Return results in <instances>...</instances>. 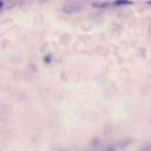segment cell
Here are the masks:
<instances>
[{
	"label": "cell",
	"mask_w": 151,
	"mask_h": 151,
	"mask_svg": "<svg viewBox=\"0 0 151 151\" xmlns=\"http://www.w3.org/2000/svg\"><path fill=\"white\" fill-rule=\"evenodd\" d=\"M81 7L77 6V5H65L63 7V10L65 12L67 13H74V12H78L81 11Z\"/></svg>",
	"instance_id": "1"
},
{
	"label": "cell",
	"mask_w": 151,
	"mask_h": 151,
	"mask_svg": "<svg viewBox=\"0 0 151 151\" xmlns=\"http://www.w3.org/2000/svg\"><path fill=\"white\" fill-rule=\"evenodd\" d=\"M92 5L96 8H104L109 5V3H94Z\"/></svg>",
	"instance_id": "2"
},
{
	"label": "cell",
	"mask_w": 151,
	"mask_h": 151,
	"mask_svg": "<svg viewBox=\"0 0 151 151\" xmlns=\"http://www.w3.org/2000/svg\"><path fill=\"white\" fill-rule=\"evenodd\" d=\"M132 4L131 1L128 0H116L115 1V4L117 5H123V4Z\"/></svg>",
	"instance_id": "3"
},
{
	"label": "cell",
	"mask_w": 151,
	"mask_h": 151,
	"mask_svg": "<svg viewBox=\"0 0 151 151\" xmlns=\"http://www.w3.org/2000/svg\"><path fill=\"white\" fill-rule=\"evenodd\" d=\"M44 61L47 62V63L50 62V56H47L46 58H44Z\"/></svg>",
	"instance_id": "4"
},
{
	"label": "cell",
	"mask_w": 151,
	"mask_h": 151,
	"mask_svg": "<svg viewBox=\"0 0 151 151\" xmlns=\"http://www.w3.org/2000/svg\"><path fill=\"white\" fill-rule=\"evenodd\" d=\"M2 7H3V2H2V1L0 0V9H1Z\"/></svg>",
	"instance_id": "5"
}]
</instances>
